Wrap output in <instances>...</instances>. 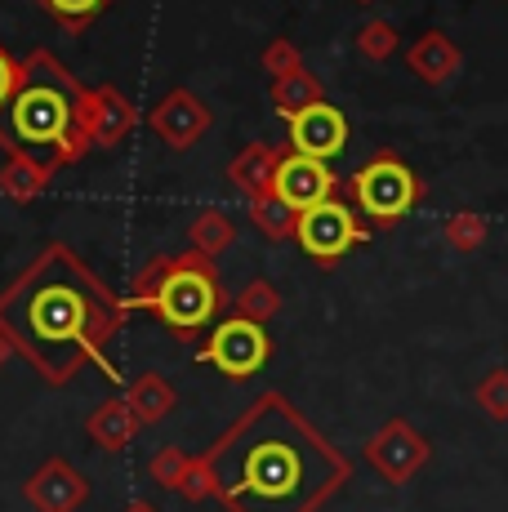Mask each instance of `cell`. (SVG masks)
<instances>
[{"label": "cell", "instance_id": "17", "mask_svg": "<svg viewBox=\"0 0 508 512\" xmlns=\"http://www.w3.org/2000/svg\"><path fill=\"white\" fill-rule=\"evenodd\" d=\"M125 406L134 410L139 423H161L165 415H174L179 397H174L170 379H161V374H139V379L125 388Z\"/></svg>", "mask_w": 508, "mask_h": 512}, {"label": "cell", "instance_id": "10", "mask_svg": "<svg viewBox=\"0 0 508 512\" xmlns=\"http://www.w3.org/2000/svg\"><path fill=\"white\" fill-rule=\"evenodd\" d=\"M148 125H152V134L165 147H174V152H188V147L197 143L205 130H210V107H205L192 90L174 85V90L148 112Z\"/></svg>", "mask_w": 508, "mask_h": 512}, {"label": "cell", "instance_id": "34", "mask_svg": "<svg viewBox=\"0 0 508 512\" xmlns=\"http://www.w3.org/2000/svg\"><path fill=\"white\" fill-rule=\"evenodd\" d=\"M357 5H375V0H357Z\"/></svg>", "mask_w": 508, "mask_h": 512}, {"label": "cell", "instance_id": "4", "mask_svg": "<svg viewBox=\"0 0 508 512\" xmlns=\"http://www.w3.org/2000/svg\"><path fill=\"white\" fill-rule=\"evenodd\" d=\"M148 312H156L174 334H197L210 326L223 312V285H219V272H214V259H205L197 250L170 259L165 285L156 290Z\"/></svg>", "mask_w": 508, "mask_h": 512}, {"label": "cell", "instance_id": "2", "mask_svg": "<svg viewBox=\"0 0 508 512\" xmlns=\"http://www.w3.org/2000/svg\"><path fill=\"white\" fill-rule=\"evenodd\" d=\"M125 312L130 303L116 299L72 245L54 241L0 294V334L45 383L76 379L85 361L121 379L107 361V343L121 334Z\"/></svg>", "mask_w": 508, "mask_h": 512}, {"label": "cell", "instance_id": "14", "mask_svg": "<svg viewBox=\"0 0 508 512\" xmlns=\"http://www.w3.org/2000/svg\"><path fill=\"white\" fill-rule=\"evenodd\" d=\"M406 67L424 85H446V81H455V76H459V67H464V54H459V45L446 32L428 27V32L406 49Z\"/></svg>", "mask_w": 508, "mask_h": 512}, {"label": "cell", "instance_id": "30", "mask_svg": "<svg viewBox=\"0 0 508 512\" xmlns=\"http://www.w3.org/2000/svg\"><path fill=\"white\" fill-rule=\"evenodd\" d=\"M179 495L192 499V504H201V499L214 495V472H210V464H205V455L188 464V472H183V481H179Z\"/></svg>", "mask_w": 508, "mask_h": 512}, {"label": "cell", "instance_id": "28", "mask_svg": "<svg viewBox=\"0 0 508 512\" xmlns=\"http://www.w3.org/2000/svg\"><path fill=\"white\" fill-rule=\"evenodd\" d=\"M259 63H263V72H268L272 81H281V76H290V72H299V67H304V54H299L295 41L277 36V41H268V49H263Z\"/></svg>", "mask_w": 508, "mask_h": 512}, {"label": "cell", "instance_id": "5", "mask_svg": "<svg viewBox=\"0 0 508 512\" xmlns=\"http://www.w3.org/2000/svg\"><path fill=\"white\" fill-rule=\"evenodd\" d=\"M344 187H348V196H353L357 214L370 219L375 228H393V223H402L406 214L419 205V196H424L419 174L410 170L406 156H397L393 147H379V152L370 156Z\"/></svg>", "mask_w": 508, "mask_h": 512}, {"label": "cell", "instance_id": "8", "mask_svg": "<svg viewBox=\"0 0 508 512\" xmlns=\"http://www.w3.org/2000/svg\"><path fill=\"white\" fill-rule=\"evenodd\" d=\"M361 450H366V464L375 468L388 486H406V481L428 464V455H433L428 437L406 419H388Z\"/></svg>", "mask_w": 508, "mask_h": 512}, {"label": "cell", "instance_id": "24", "mask_svg": "<svg viewBox=\"0 0 508 512\" xmlns=\"http://www.w3.org/2000/svg\"><path fill=\"white\" fill-rule=\"evenodd\" d=\"M442 236L455 254H473V250H482V241H486V219L477 210H455L451 219H446Z\"/></svg>", "mask_w": 508, "mask_h": 512}, {"label": "cell", "instance_id": "19", "mask_svg": "<svg viewBox=\"0 0 508 512\" xmlns=\"http://www.w3.org/2000/svg\"><path fill=\"white\" fill-rule=\"evenodd\" d=\"M232 241H237V223L223 210H201L188 228V250L205 254V259H219L223 250H232Z\"/></svg>", "mask_w": 508, "mask_h": 512}, {"label": "cell", "instance_id": "23", "mask_svg": "<svg viewBox=\"0 0 508 512\" xmlns=\"http://www.w3.org/2000/svg\"><path fill=\"white\" fill-rule=\"evenodd\" d=\"M353 45L366 63H388V58L397 54V27L388 23V18H370V23H361Z\"/></svg>", "mask_w": 508, "mask_h": 512}, {"label": "cell", "instance_id": "26", "mask_svg": "<svg viewBox=\"0 0 508 512\" xmlns=\"http://www.w3.org/2000/svg\"><path fill=\"white\" fill-rule=\"evenodd\" d=\"M477 406H482V415L495 419V423L508 419V366H495L482 383H477Z\"/></svg>", "mask_w": 508, "mask_h": 512}, {"label": "cell", "instance_id": "33", "mask_svg": "<svg viewBox=\"0 0 508 512\" xmlns=\"http://www.w3.org/2000/svg\"><path fill=\"white\" fill-rule=\"evenodd\" d=\"M125 512H156V508H152V504H130Z\"/></svg>", "mask_w": 508, "mask_h": 512}, {"label": "cell", "instance_id": "21", "mask_svg": "<svg viewBox=\"0 0 508 512\" xmlns=\"http://www.w3.org/2000/svg\"><path fill=\"white\" fill-rule=\"evenodd\" d=\"M250 223L268 236V241H286V236H295L299 210H290L277 192H268V196H254L250 201Z\"/></svg>", "mask_w": 508, "mask_h": 512}, {"label": "cell", "instance_id": "7", "mask_svg": "<svg viewBox=\"0 0 508 512\" xmlns=\"http://www.w3.org/2000/svg\"><path fill=\"white\" fill-rule=\"evenodd\" d=\"M205 366H214L223 374V379H250V374H259L268 366L272 357V343L263 326H254L246 317H223L219 326L210 330V339H205V348L197 352Z\"/></svg>", "mask_w": 508, "mask_h": 512}, {"label": "cell", "instance_id": "6", "mask_svg": "<svg viewBox=\"0 0 508 512\" xmlns=\"http://www.w3.org/2000/svg\"><path fill=\"white\" fill-rule=\"evenodd\" d=\"M366 236H370L366 223H361L353 205L339 201V196H330V201L312 205V210H304V214H299V223H295L299 250H304L308 259H317V263L344 259L353 245L366 241Z\"/></svg>", "mask_w": 508, "mask_h": 512}, {"label": "cell", "instance_id": "31", "mask_svg": "<svg viewBox=\"0 0 508 512\" xmlns=\"http://www.w3.org/2000/svg\"><path fill=\"white\" fill-rule=\"evenodd\" d=\"M18 81H23V58H14L5 45H0V116H5L9 98H14Z\"/></svg>", "mask_w": 508, "mask_h": 512}, {"label": "cell", "instance_id": "20", "mask_svg": "<svg viewBox=\"0 0 508 512\" xmlns=\"http://www.w3.org/2000/svg\"><path fill=\"white\" fill-rule=\"evenodd\" d=\"M50 179H54V174L41 170L36 161H27V156H9V161L0 165V192H5L9 201H18V205L36 201Z\"/></svg>", "mask_w": 508, "mask_h": 512}, {"label": "cell", "instance_id": "29", "mask_svg": "<svg viewBox=\"0 0 508 512\" xmlns=\"http://www.w3.org/2000/svg\"><path fill=\"white\" fill-rule=\"evenodd\" d=\"M188 464H192V455H183L179 446L156 450V459H152V481H156V486H165V490H179V481H183V472H188Z\"/></svg>", "mask_w": 508, "mask_h": 512}, {"label": "cell", "instance_id": "9", "mask_svg": "<svg viewBox=\"0 0 508 512\" xmlns=\"http://www.w3.org/2000/svg\"><path fill=\"white\" fill-rule=\"evenodd\" d=\"M272 192H277L290 210L304 214V210H312V205L339 196V179H335V170H330L326 161H317V156L286 152L281 156V165H277V183H272Z\"/></svg>", "mask_w": 508, "mask_h": 512}, {"label": "cell", "instance_id": "22", "mask_svg": "<svg viewBox=\"0 0 508 512\" xmlns=\"http://www.w3.org/2000/svg\"><path fill=\"white\" fill-rule=\"evenodd\" d=\"M277 308H281V294H277L272 281H250L246 290L232 299V317H246V321H254V326H263L268 317H277Z\"/></svg>", "mask_w": 508, "mask_h": 512}, {"label": "cell", "instance_id": "32", "mask_svg": "<svg viewBox=\"0 0 508 512\" xmlns=\"http://www.w3.org/2000/svg\"><path fill=\"white\" fill-rule=\"evenodd\" d=\"M9 357H14V348H9V339H5V334H0V366H5Z\"/></svg>", "mask_w": 508, "mask_h": 512}, {"label": "cell", "instance_id": "13", "mask_svg": "<svg viewBox=\"0 0 508 512\" xmlns=\"http://www.w3.org/2000/svg\"><path fill=\"white\" fill-rule=\"evenodd\" d=\"M85 125H90L94 147H116L134 125H139V112H134L130 98L116 90V85H94L90 107H85Z\"/></svg>", "mask_w": 508, "mask_h": 512}, {"label": "cell", "instance_id": "15", "mask_svg": "<svg viewBox=\"0 0 508 512\" xmlns=\"http://www.w3.org/2000/svg\"><path fill=\"white\" fill-rule=\"evenodd\" d=\"M281 156H286V152H277L272 143H246L237 156H232V165H228V183L237 187V192H246L250 201H254V196H268V192H272V183H277V165H281Z\"/></svg>", "mask_w": 508, "mask_h": 512}, {"label": "cell", "instance_id": "11", "mask_svg": "<svg viewBox=\"0 0 508 512\" xmlns=\"http://www.w3.org/2000/svg\"><path fill=\"white\" fill-rule=\"evenodd\" d=\"M23 495L36 512H76L90 499V481H85V472L76 464H67V459H45V464L27 477Z\"/></svg>", "mask_w": 508, "mask_h": 512}, {"label": "cell", "instance_id": "16", "mask_svg": "<svg viewBox=\"0 0 508 512\" xmlns=\"http://www.w3.org/2000/svg\"><path fill=\"white\" fill-rule=\"evenodd\" d=\"M139 428H143V423L134 419V410L125 406V397L103 401V406L90 415V423H85L90 441H94V446H103V450H125L134 437H139Z\"/></svg>", "mask_w": 508, "mask_h": 512}, {"label": "cell", "instance_id": "1", "mask_svg": "<svg viewBox=\"0 0 508 512\" xmlns=\"http://www.w3.org/2000/svg\"><path fill=\"white\" fill-rule=\"evenodd\" d=\"M214 495L228 512H317L353 481V464L281 392H263L210 450Z\"/></svg>", "mask_w": 508, "mask_h": 512}, {"label": "cell", "instance_id": "18", "mask_svg": "<svg viewBox=\"0 0 508 512\" xmlns=\"http://www.w3.org/2000/svg\"><path fill=\"white\" fill-rule=\"evenodd\" d=\"M317 103H326V85H321L308 67H299V72L272 81V107H277L286 121H295L299 112H308V107H317Z\"/></svg>", "mask_w": 508, "mask_h": 512}, {"label": "cell", "instance_id": "3", "mask_svg": "<svg viewBox=\"0 0 508 512\" xmlns=\"http://www.w3.org/2000/svg\"><path fill=\"white\" fill-rule=\"evenodd\" d=\"M85 107H90V85L76 81L50 49H32L23 58V81L0 116V147L58 174L94 147Z\"/></svg>", "mask_w": 508, "mask_h": 512}, {"label": "cell", "instance_id": "25", "mask_svg": "<svg viewBox=\"0 0 508 512\" xmlns=\"http://www.w3.org/2000/svg\"><path fill=\"white\" fill-rule=\"evenodd\" d=\"M41 5L50 9V14H54L72 36H81L85 27H90L94 18L103 14V9H112V5H116V0H41Z\"/></svg>", "mask_w": 508, "mask_h": 512}, {"label": "cell", "instance_id": "12", "mask_svg": "<svg viewBox=\"0 0 508 512\" xmlns=\"http://www.w3.org/2000/svg\"><path fill=\"white\" fill-rule=\"evenodd\" d=\"M290 125V152L317 156V161H335L348 147V116L330 103H317L308 112H299Z\"/></svg>", "mask_w": 508, "mask_h": 512}, {"label": "cell", "instance_id": "27", "mask_svg": "<svg viewBox=\"0 0 508 512\" xmlns=\"http://www.w3.org/2000/svg\"><path fill=\"white\" fill-rule=\"evenodd\" d=\"M165 272H170V259L165 254H156V259L143 263V272L134 277V290H130V308H152V299H156V290L165 285Z\"/></svg>", "mask_w": 508, "mask_h": 512}]
</instances>
